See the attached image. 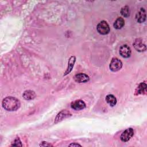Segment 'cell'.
Wrapping results in <instances>:
<instances>
[{
	"instance_id": "cell-14",
	"label": "cell",
	"mask_w": 147,
	"mask_h": 147,
	"mask_svg": "<svg viewBox=\"0 0 147 147\" xmlns=\"http://www.w3.org/2000/svg\"><path fill=\"white\" fill-rule=\"evenodd\" d=\"M125 25V21L122 17L118 18L114 23V27L116 29H121Z\"/></svg>"
},
{
	"instance_id": "cell-12",
	"label": "cell",
	"mask_w": 147,
	"mask_h": 147,
	"mask_svg": "<svg viewBox=\"0 0 147 147\" xmlns=\"http://www.w3.org/2000/svg\"><path fill=\"white\" fill-rule=\"evenodd\" d=\"M107 103L111 106H114L117 104V99L112 94H109L106 96Z\"/></svg>"
},
{
	"instance_id": "cell-2",
	"label": "cell",
	"mask_w": 147,
	"mask_h": 147,
	"mask_svg": "<svg viewBox=\"0 0 147 147\" xmlns=\"http://www.w3.org/2000/svg\"><path fill=\"white\" fill-rule=\"evenodd\" d=\"M97 31L101 34H107L110 32V27L109 24L105 21H100L97 25Z\"/></svg>"
},
{
	"instance_id": "cell-9",
	"label": "cell",
	"mask_w": 147,
	"mask_h": 147,
	"mask_svg": "<svg viewBox=\"0 0 147 147\" xmlns=\"http://www.w3.org/2000/svg\"><path fill=\"white\" fill-rule=\"evenodd\" d=\"M137 21L139 23L144 22L146 20V11L144 8H141L140 11L136 14Z\"/></svg>"
},
{
	"instance_id": "cell-3",
	"label": "cell",
	"mask_w": 147,
	"mask_h": 147,
	"mask_svg": "<svg viewBox=\"0 0 147 147\" xmlns=\"http://www.w3.org/2000/svg\"><path fill=\"white\" fill-rule=\"evenodd\" d=\"M110 69L113 72H116L121 69L122 67V61L117 57H114L112 59L110 63Z\"/></svg>"
},
{
	"instance_id": "cell-6",
	"label": "cell",
	"mask_w": 147,
	"mask_h": 147,
	"mask_svg": "<svg viewBox=\"0 0 147 147\" xmlns=\"http://www.w3.org/2000/svg\"><path fill=\"white\" fill-rule=\"evenodd\" d=\"M71 107L72 109L75 110H80L86 107V104L82 100L78 99L72 102Z\"/></svg>"
},
{
	"instance_id": "cell-13",
	"label": "cell",
	"mask_w": 147,
	"mask_h": 147,
	"mask_svg": "<svg viewBox=\"0 0 147 147\" xmlns=\"http://www.w3.org/2000/svg\"><path fill=\"white\" fill-rule=\"evenodd\" d=\"M22 96L26 100H32L35 98L36 94L33 91L26 90L24 92Z\"/></svg>"
},
{
	"instance_id": "cell-17",
	"label": "cell",
	"mask_w": 147,
	"mask_h": 147,
	"mask_svg": "<svg viewBox=\"0 0 147 147\" xmlns=\"http://www.w3.org/2000/svg\"><path fill=\"white\" fill-rule=\"evenodd\" d=\"M11 146H21L22 144H21V142L20 140V138L18 137H17V138H16L14 141V142H13Z\"/></svg>"
},
{
	"instance_id": "cell-15",
	"label": "cell",
	"mask_w": 147,
	"mask_h": 147,
	"mask_svg": "<svg viewBox=\"0 0 147 147\" xmlns=\"http://www.w3.org/2000/svg\"><path fill=\"white\" fill-rule=\"evenodd\" d=\"M146 92V84L145 83H141L136 90V94H145Z\"/></svg>"
},
{
	"instance_id": "cell-11",
	"label": "cell",
	"mask_w": 147,
	"mask_h": 147,
	"mask_svg": "<svg viewBox=\"0 0 147 147\" xmlns=\"http://www.w3.org/2000/svg\"><path fill=\"white\" fill-rule=\"evenodd\" d=\"M75 60H76V58H75V57L74 56H71V57L69 58V61H68V67H67V70H66V71L65 72L64 75H67V74H68L69 73L71 72V71H72V68H73L74 65Z\"/></svg>"
},
{
	"instance_id": "cell-1",
	"label": "cell",
	"mask_w": 147,
	"mask_h": 147,
	"mask_svg": "<svg viewBox=\"0 0 147 147\" xmlns=\"http://www.w3.org/2000/svg\"><path fill=\"white\" fill-rule=\"evenodd\" d=\"M3 109L7 111H16L20 107V102L18 99L14 97L7 96L4 98L2 102Z\"/></svg>"
},
{
	"instance_id": "cell-5",
	"label": "cell",
	"mask_w": 147,
	"mask_h": 147,
	"mask_svg": "<svg viewBox=\"0 0 147 147\" xmlns=\"http://www.w3.org/2000/svg\"><path fill=\"white\" fill-rule=\"evenodd\" d=\"M119 54L124 58H128L131 55V49L127 45H123L119 48Z\"/></svg>"
},
{
	"instance_id": "cell-18",
	"label": "cell",
	"mask_w": 147,
	"mask_h": 147,
	"mask_svg": "<svg viewBox=\"0 0 147 147\" xmlns=\"http://www.w3.org/2000/svg\"><path fill=\"white\" fill-rule=\"evenodd\" d=\"M69 146H81V145L78 144H71Z\"/></svg>"
},
{
	"instance_id": "cell-10",
	"label": "cell",
	"mask_w": 147,
	"mask_h": 147,
	"mask_svg": "<svg viewBox=\"0 0 147 147\" xmlns=\"http://www.w3.org/2000/svg\"><path fill=\"white\" fill-rule=\"evenodd\" d=\"M70 113L69 112L66 111V110H63L61 111H60L57 115L56 116V118H55V123H57L59 121H61V120H63V119H65L67 117H68L70 115Z\"/></svg>"
},
{
	"instance_id": "cell-16",
	"label": "cell",
	"mask_w": 147,
	"mask_h": 147,
	"mask_svg": "<svg viewBox=\"0 0 147 147\" xmlns=\"http://www.w3.org/2000/svg\"><path fill=\"white\" fill-rule=\"evenodd\" d=\"M130 9L129 6H125L121 10V14L125 17H128L130 16Z\"/></svg>"
},
{
	"instance_id": "cell-4",
	"label": "cell",
	"mask_w": 147,
	"mask_h": 147,
	"mask_svg": "<svg viewBox=\"0 0 147 147\" xmlns=\"http://www.w3.org/2000/svg\"><path fill=\"white\" fill-rule=\"evenodd\" d=\"M134 134V130L132 128H128L126 129L121 136V140L123 142H127L133 136Z\"/></svg>"
},
{
	"instance_id": "cell-7",
	"label": "cell",
	"mask_w": 147,
	"mask_h": 147,
	"mask_svg": "<svg viewBox=\"0 0 147 147\" xmlns=\"http://www.w3.org/2000/svg\"><path fill=\"white\" fill-rule=\"evenodd\" d=\"M133 46L134 48L138 52H144L146 49L145 44L143 43L142 40L140 38L136 40L133 44Z\"/></svg>"
},
{
	"instance_id": "cell-8",
	"label": "cell",
	"mask_w": 147,
	"mask_h": 147,
	"mask_svg": "<svg viewBox=\"0 0 147 147\" xmlns=\"http://www.w3.org/2000/svg\"><path fill=\"white\" fill-rule=\"evenodd\" d=\"M75 80L78 83H84L89 80V76L84 73H79L74 76Z\"/></svg>"
}]
</instances>
